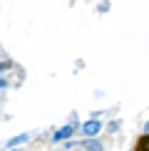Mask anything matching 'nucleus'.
<instances>
[{
    "label": "nucleus",
    "mask_w": 149,
    "mask_h": 151,
    "mask_svg": "<svg viewBox=\"0 0 149 151\" xmlns=\"http://www.w3.org/2000/svg\"><path fill=\"white\" fill-rule=\"evenodd\" d=\"M80 129H82V134H85V136H95L97 131L102 129V124H99L97 119H90V122H85V124H82Z\"/></svg>",
    "instance_id": "f257e3e1"
},
{
    "label": "nucleus",
    "mask_w": 149,
    "mask_h": 151,
    "mask_svg": "<svg viewBox=\"0 0 149 151\" xmlns=\"http://www.w3.org/2000/svg\"><path fill=\"white\" fill-rule=\"evenodd\" d=\"M80 146H82V149H87V151H99V149H104V144L102 141H99V139H95V136H85V139L82 141H80Z\"/></svg>",
    "instance_id": "f03ea898"
},
{
    "label": "nucleus",
    "mask_w": 149,
    "mask_h": 151,
    "mask_svg": "<svg viewBox=\"0 0 149 151\" xmlns=\"http://www.w3.org/2000/svg\"><path fill=\"white\" fill-rule=\"evenodd\" d=\"M72 131H74V124H70V127H62L57 134L52 136V141H62V139H70L72 136Z\"/></svg>",
    "instance_id": "7ed1b4c3"
},
{
    "label": "nucleus",
    "mask_w": 149,
    "mask_h": 151,
    "mask_svg": "<svg viewBox=\"0 0 149 151\" xmlns=\"http://www.w3.org/2000/svg\"><path fill=\"white\" fill-rule=\"evenodd\" d=\"M25 141H30V134H20V136H12V139H8V144H5V149H15V146H20V144Z\"/></svg>",
    "instance_id": "20e7f679"
},
{
    "label": "nucleus",
    "mask_w": 149,
    "mask_h": 151,
    "mask_svg": "<svg viewBox=\"0 0 149 151\" xmlns=\"http://www.w3.org/2000/svg\"><path fill=\"white\" fill-rule=\"evenodd\" d=\"M134 149H137V151H149V134H147V131H144V134L139 136V139H137Z\"/></svg>",
    "instance_id": "39448f33"
},
{
    "label": "nucleus",
    "mask_w": 149,
    "mask_h": 151,
    "mask_svg": "<svg viewBox=\"0 0 149 151\" xmlns=\"http://www.w3.org/2000/svg\"><path fill=\"white\" fill-rule=\"evenodd\" d=\"M0 70H3V72H8V70H12V62L8 60V55H3V65H0Z\"/></svg>",
    "instance_id": "423d86ee"
},
{
    "label": "nucleus",
    "mask_w": 149,
    "mask_h": 151,
    "mask_svg": "<svg viewBox=\"0 0 149 151\" xmlns=\"http://www.w3.org/2000/svg\"><path fill=\"white\" fill-rule=\"evenodd\" d=\"M109 5H112L109 0H102V3L97 5V12H107V10H109Z\"/></svg>",
    "instance_id": "0eeeda50"
},
{
    "label": "nucleus",
    "mask_w": 149,
    "mask_h": 151,
    "mask_svg": "<svg viewBox=\"0 0 149 151\" xmlns=\"http://www.w3.org/2000/svg\"><path fill=\"white\" fill-rule=\"evenodd\" d=\"M112 134H114V131H119V122H109V127H107Z\"/></svg>",
    "instance_id": "6e6552de"
},
{
    "label": "nucleus",
    "mask_w": 149,
    "mask_h": 151,
    "mask_svg": "<svg viewBox=\"0 0 149 151\" xmlns=\"http://www.w3.org/2000/svg\"><path fill=\"white\" fill-rule=\"evenodd\" d=\"M0 87H3V92L10 87V82H8V77H5V74H3V79H0Z\"/></svg>",
    "instance_id": "1a4fd4ad"
},
{
    "label": "nucleus",
    "mask_w": 149,
    "mask_h": 151,
    "mask_svg": "<svg viewBox=\"0 0 149 151\" xmlns=\"http://www.w3.org/2000/svg\"><path fill=\"white\" fill-rule=\"evenodd\" d=\"M70 124H74V127H77V111H72V114H70Z\"/></svg>",
    "instance_id": "9d476101"
},
{
    "label": "nucleus",
    "mask_w": 149,
    "mask_h": 151,
    "mask_svg": "<svg viewBox=\"0 0 149 151\" xmlns=\"http://www.w3.org/2000/svg\"><path fill=\"white\" fill-rule=\"evenodd\" d=\"M144 131H147V134H149V122H147V124H144Z\"/></svg>",
    "instance_id": "9b49d317"
}]
</instances>
